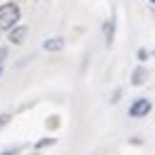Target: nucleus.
Segmentation results:
<instances>
[{
  "mask_svg": "<svg viewBox=\"0 0 155 155\" xmlns=\"http://www.w3.org/2000/svg\"><path fill=\"white\" fill-rule=\"evenodd\" d=\"M53 143H56V138H44V140L36 143V148H46V145H53Z\"/></svg>",
  "mask_w": 155,
  "mask_h": 155,
  "instance_id": "0eeeda50",
  "label": "nucleus"
},
{
  "mask_svg": "<svg viewBox=\"0 0 155 155\" xmlns=\"http://www.w3.org/2000/svg\"><path fill=\"white\" fill-rule=\"evenodd\" d=\"M145 80H148V70H145L143 65H138V68L133 70V75H131V82H133V85L138 87V85H143Z\"/></svg>",
  "mask_w": 155,
  "mask_h": 155,
  "instance_id": "39448f33",
  "label": "nucleus"
},
{
  "mask_svg": "<svg viewBox=\"0 0 155 155\" xmlns=\"http://www.w3.org/2000/svg\"><path fill=\"white\" fill-rule=\"evenodd\" d=\"M150 2H153V5H155V0H150Z\"/></svg>",
  "mask_w": 155,
  "mask_h": 155,
  "instance_id": "f8f14e48",
  "label": "nucleus"
},
{
  "mask_svg": "<svg viewBox=\"0 0 155 155\" xmlns=\"http://www.w3.org/2000/svg\"><path fill=\"white\" fill-rule=\"evenodd\" d=\"M114 22H116L114 15L104 22V41H107V46H111V41H114Z\"/></svg>",
  "mask_w": 155,
  "mask_h": 155,
  "instance_id": "7ed1b4c3",
  "label": "nucleus"
},
{
  "mask_svg": "<svg viewBox=\"0 0 155 155\" xmlns=\"http://www.w3.org/2000/svg\"><path fill=\"white\" fill-rule=\"evenodd\" d=\"M19 22V7L15 2L0 5V31H12Z\"/></svg>",
  "mask_w": 155,
  "mask_h": 155,
  "instance_id": "f257e3e1",
  "label": "nucleus"
},
{
  "mask_svg": "<svg viewBox=\"0 0 155 155\" xmlns=\"http://www.w3.org/2000/svg\"><path fill=\"white\" fill-rule=\"evenodd\" d=\"M7 121H10V114H0V128H2Z\"/></svg>",
  "mask_w": 155,
  "mask_h": 155,
  "instance_id": "6e6552de",
  "label": "nucleus"
},
{
  "mask_svg": "<svg viewBox=\"0 0 155 155\" xmlns=\"http://www.w3.org/2000/svg\"><path fill=\"white\" fill-rule=\"evenodd\" d=\"M44 48H46V51H61V48H63V39H48V41L44 44Z\"/></svg>",
  "mask_w": 155,
  "mask_h": 155,
  "instance_id": "423d86ee",
  "label": "nucleus"
},
{
  "mask_svg": "<svg viewBox=\"0 0 155 155\" xmlns=\"http://www.w3.org/2000/svg\"><path fill=\"white\" fill-rule=\"evenodd\" d=\"M5 58H7V48H0V63H2Z\"/></svg>",
  "mask_w": 155,
  "mask_h": 155,
  "instance_id": "9d476101",
  "label": "nucleus"
},
{
  "mask_svg": "<svg viewBox=\"0 0 155 155\" xmlns=\"http://www.w3.org/2000/svg\"><path fill=\"white\" fill-rule=\"evenodd\" d=\"M145 56H148V51H145V48H140V51H138V58H140V61H145Z\"/></svg>",
  "mask_w": 155,
  "mask_h": 155,
  "instance_id": "1a4fd4ad",
  "label": "nucleus"
},
{
  "mask_svg": "<svg viewBox=\"0 0 155 155\" xmlns=\"http://www.w3.org/2000/svg\"><path fill=\"white\" fill-rule=\"evenodd\" d=\"M7 34H10L7 39H10L12 44H22V41H24V36H27V27H15V29H12V31H7Z\"/></svg>",
  "mask_w": 155,
  "mask_h": 155,
  "instance_id": "20e7f679",
  "label": "nucleus"
},
{
  "mask_svg": "<svg viewBox=\"0 0 155 155\" xmlns=\"http://www.w3.org/2000/svg\"><path fill=\"white\" fill-rule=\"evenodd\" d=\"M150 114V102L145 99V97H138L131 107H128V116H133V119H138V116H148Z\"/></svg>",
  "mask_w": 155,
  "mask_h": 155,
  "instance_id": "f03ea898",
  "label": "nucleus"
},
{
  "mask_svg": "<svg viewBox=\"0 0 155 155\" xmlns=\"http://www.w3.org/2000/svg\"><path fill=\"white\" fill-rule=\"evenodd\" d=\"M0 155H17L15 150H5V153H0Z\"/></svg>",
  "mask_w": 155,
  "mask_h": 155,
  "instance_id": "9b49d317",
  "label": "nucleus"
}]
</instances>
